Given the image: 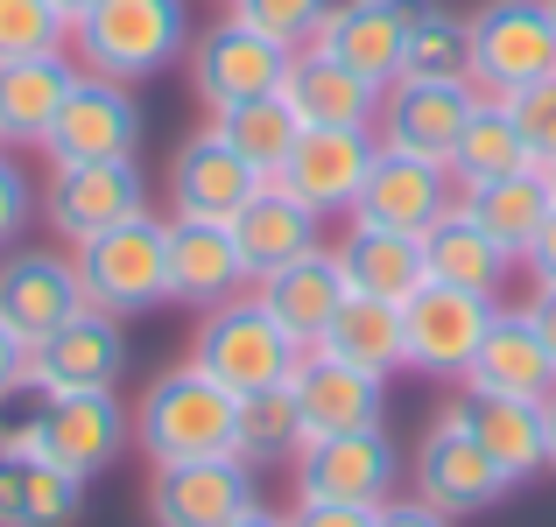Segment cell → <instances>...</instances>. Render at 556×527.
Listing matches in <instances>:
<instances>
[{
    "label": "cell",
    "instance_id": "1",
    "mask_svg": "<svg viewBox=\"0 0 556 527\" xmlns=\"http://www.w3.org/2000/svg\"><path fill=\"white\" fill-rule=\"evenodd\" d=\"M240 444V394L218 387L198 359L169 365L141 387L135 401V450L149 464H184V458H232Z\"/></svg>",
    "mask_w": 556,
    "mask_h": 527
},
{
    "label": "cell",
    "instance_id": "2",
    "mask_svg": "<svg viewBox=\"0 0 556 527\" xmlns=\"http://www.w3.org/2000/svg\"><path fill=\"white\" fill-rule=\"evenodd\" d=\"M28 415H14L0 429L8 450H28V458H50L64 472H78L92 486L127 444H135V408L121 401V387H99V394H28Z\"/></svg>",
    "mask_w": 556,
    "mask_h": 527
},
{
    "label": "cell",
    "instance_id": "3",
    "mask_svg": "<svg viewBox=\"0 0 556 527\" xmlns=\"http://www.w3.org/2000/svg\"><path fill=\"white\" fill-rule=\"evenodd\" d=\"M190 50V8L184 0H92L71 22V56L78 70L141 85L155 70H169Z\"/></svg>",
    "mask_w": 556,
    "mask_h": 527
},
{
    "label": "cell",
    "instance_id": "4",
    "mask_svg": "<svg viewBox=\"0 0 556 527\" xmlns=\"http://www.w3.org/2000/svg\"><path fill=\"white\" fill-rule=\"evenodd\" d=\"M78 260V282H85V303L106 317H149L155 303H169V218L141 211L113 232H92V240L71 246Z\"/></svg>",
    "mask_w": 556,
    "mask_h": 527
},
{
    "label": "cell",
    "instance_id": "5",
    "mask_svg": "<svg viewBox=\"0 0 556 527\" xmlns=\"http://www.w3.org/2000/svg\"><path fill=\"white\" fill-rule=\"evenodd\" d=\"M190 359H198L204 373L218 380V387H232V394H261V387H282V380L296 373L303 345L289 338L282 324H275L268 303H261L254 288H240V296L212 303V310L198 317Z\"/></svg>",
    "mask_w": 556,
    "mask_h": 527
},
{
    "label": "cell",
    "instance_id": "6",
    "mask_svg": "<svg viewBox=\"0 0 556 527\" xmlns=\"http://www.w3.org/2000/svg\"><path fill=\"white\" fill-rule=\"evenodd\" d=\"M493 310H501L493 296H472V288H451V282H422L416 296L402 303V359H408V373L465 387L479 345H486Z\"/></svg>",
    "mask_w": 556,
    "mask_h": 527
},
{
    "label": "cell",
    "instance_id": "7",
    "mask_svg": "<svg viewBox=\"0 0 556 527\" xmlns=\"http://www.w3.org/2000/svg\"><path fill=\"white\" fill-rule=\"evenodd\" d=\"M289 56L275 36H261L254 22H240V14H226V22H212L204 36H190L184 64H190V92H198L204 113H226V106H247V99H275L289 78Z\"/></svg>",
    "mask_w": 556,
    "mask_h": 527
},
{
    "label": "cell",
    "instance_id": "8",
    "mask_svg": "<svg viewBox=\"0 0 556 527\" xmlns=\"http://www.w3.org/2000/svg\"><path fill=\"white\" fill-rule=\"evenodd\" d=\"M408 478H416V500H430L437 514H451V520H458V514H486L493 500H507V492H515V478L493 464V450L472 436V422H465L458 401H451L444 415L422 429Z\"/></svg>",
    "mask_w": 556,
    "mask_h": 527
},
{
    "label": "cell",
    "instance_id": "9",
    "mask_svg": "<svg viewBox=\"0 0 556 527\" xmlns=\"http://www.w3.org/2000/svg\"><path fill=\"white\" fill-rule=\"evenodd\" d=\"M141 99L135 85L121 78H99V70H78L71 99L56 106L50 134H42V155L56 163H135L141 155Z\"/></svg>",
    "mask_w": 556,
    "mask_h": 527
},
{
    "label": "cell",
    "instance_id": "10",
    "mask_svg": "<svg viewBox=\"0 0 556 527\" xmlns=\"http://www.w3.org/2000/svg\"><path fill=\"white\" fill-rule=\"evenodd\" d=\"M289 464H296V500L325 506H388L402 486V450L388 444V429L311 436Z\"/></svg>",
    "mask_w": 556,
    "mask_h": 527
},
{
    "label": "cell",
    "instance_id": "11",
    "mask_svg": "<svg viewBox=\"0 0 556 527\" xmlns=\"http://www.w3.org/2000/svg\"><path fill=\"white\" fill-rule=\"evenodd\" d=\"M465 22H472V85L479 92H515V85L556 70L549 0H479Z\"/></svg>",
    "mask_w": 556,
    "mask_h": 527
},
{
    "label": "cell",
    "instance_id": "12",
    "mask_svg": "<svg viewBox=\"0 0 556 527\" xmlns=\"http://www.w3.org/2000/svg\"><path fill=\"white\" fill-rule=\"evenodd\" d=\"M141 211H149L141 163H56L50 183H42V218H50V232L64 246L92 240V232H113Z\"/></svg>",
    "mask_w": 556,
    "mask_h": 527
},
{
    "label": "cell",
    "instance_id": "13",
    "mask_svg": "<svg viewBox=\"0 0 556 527\" xmlns=\"http://www.w3.org/2000/svg\"><path fill=\"white\" fill-rule=\"evenodd\" d=\"M127 373V324L85 303L78 317L28 345V394H99Z\"/></svg>",
    "mask_w": 556,
    "mask_h": 527
},
{
    "label": "cell",
    "instance_id": "14",
    "mask_svg": "<svg viewBox=\"0 0 556 527\" xmlns=\"http://www.w3.org/2000/svg\"><path fill=\"white\" fill-rule=\"evenodd\" d=\"M479 99L486 92H479L472 78H388L374 134H380V149L451 163V149H458V134H465V120H472Z\"/></svg>",
    "mask_w": 556,
    "mask_h": 527
},
{
    "label": "cell",
    "instance_id": "15",
    "mask_svg": "<svg viewBox=\"0 0 556 527\" xmlns=\"http://www.w3.org/2000/svg\"><path fill=\"white\" fill-rule=\"evenodd\" d=\"M374 155H380L374 127H303L275 183H282L289 197H303L317 218H353L359 190H367V176H374Z\"/></svg>",
    "mask_w": 556,
    "mask_h": 527
},
{
    "label": "cell",
    "instance_id": "16",
    "mask_svg": "<svg viewBox=\"0 0 556 527\" xmlns=\"http://www.w3.org/2000/svg\"><path fill=\"white\" fill-rule=\"evenodd\" d=\"M247 506H261L247 458H184V464H155L149 472L155 527H232Z\"/></svg>",
    "mask_w": 556,
    "mask_h": 527
},
{
    "label": "cell",
    "instance_id": "17",
    "mask_svg": "<svg viewBox=\"0 0 556 527\" xmlns=\"http://www.w3.org/2000/svg\"><path fill=\"white\" fill-rule=\"evenodd\" d=\"M289 394H296V415H303V444H311V436L388 429V380H374V373H359V365L331 359L325 345H311L296 359Z\"/></svg>",
    "mask_w": 556,
    "mask_h": 527
},
{
    "label": "cell",
    "instance_id": "18",
    "mask_svg": "<svg viewBox=\"0 0 556 527\" xmlns=\"http://www.w3.org/2000/svg\"><path fill=\"white\" fill-rule=\"evenodd\" d=\"M78 310H85V282H78V260L71 254H56V246H14L0 260V324L22 345L50 338Z\"/></svg>",
    "mask_w": 556,
    "mask_h": 527
},
{
    "label": "cell",
    "instance_id": "19",
    "mask_svg": "<svg viewBox=\"0 0 556 527\" xmlns=\"http://www.w3.org/2000/svg\"><path fill=\"white\" fill-rule=\"evenodd\" d=\"M261 183H268V176L247 163L218 127H198V134L177 141V155H169V218H218V226H232V211H240Z\"/></svg>",
    "mask_w": 556,
    "mask_h": 527
},
{
    "label": "cell",
    "instance_id": "20",
    "mask_svg": "<svg viewBox=\"0 0 556 527\" xmlns=\"http://www.w3.org/2000/svg\"><path fill=\"white\" fill-rule=\"evenodd\" d=\"M451 204H458V176H451V163L380 149L367 190H359V204H353V218L359 226H394V232H430Z\"/></svg>",
    "mask_w": 556,
    "mask_h": 527
},
{
    "label": "cell",
    "instance_id": "21",
    "mask_svg": "<svg viewBox=\"0 0 556 527\" xmlns=\"http://www.w3.org/2000/svg\"><path fill=\"white\" fill-rule=\"evenodd\" d=\"M232 246H240V260H247V282H261V274L317 254V246H325V218L268 176V183L232 211Z\"/></svg>",
    "mask_w": 556,
    "mask_h": 527
},
{
    "label": "cell",
    "instance_id": "22",
    "mask_svg": "<svg viewBox=\"0 0 556 527\" xmlns=\"http://www.w3.org/2000/svg\"><path fill=\"white\" fill-rule=\"evenodd\" d=\"M380 92L367 70L339 64L331 50H296L282 78V106L296 113L303 127H374L380 120Z\"/></svg>",
    "mask_w": 556,
    "mask_h": 527
},
{
    "label": "cell",
    "instance_id": "23",
    "mask_svg": "<svg viewBox=\"0 0 556 527\" xmlns=\"http://www.w3.org/2000/svg\"><path fill=\"white\" fill-rule=\"evenodd\" d=\"M556 387V351L549 338L529 324V310H493L486 345H479L465 394H515V401H549Z\"/></svg>",
    "mask_w": 556,
    "mask_h": 527
},
{
    "label": "cell",
    "instance_id": "24",
    "mask_svg": "<svg viewBox=\"0 0 556 527\" xmlns=\"http://www.w3.org/2000/svg\"><path fill=\"white\" fill-rule=\"evenodd\" d=\"M247 288V260L232 246V226L218 218H169V303L212 310Z\"/></svg>",
    "mask_w": 556,
    "mask_h": 527
},
{
    "label": "cell",
    "instance_id": "25",
    "mask_svg": "<svg viewBox=\"0 0 556 527\" xmlns=\"http://www.w3.org/2000/svg\"><path fill=\"white\" fill-rule=\"evenodd\" d=\"M408 22H416V0H339V8L325 14L311 50H331L339 64L367 70L374 85H388L394 70H402Z\"/></svg>",
    "mask_w": 556,
    "mask_h": 527
},
{
    "label": "cell",
    "instance_id": "26",
    "mask_svg": "<svg viewBox=\"0 0 556 527\" xmlns=\"http://www.w3.org/2000/svg\"><path fill=\"white\" fill-rule=\"evenodd\" d=\"M78 85V56L71 50H42V56H14L0 64V149H42L56 106Z\"/></svg>",
    "mask_w": 556,
    "mask_h": 527
},
{
    "label": "cell",
    "instance_id": "27",
    "mask_svg": "<svg viewBox=\"0 0 556 527\" xmlns=\"http://www.w3.org/2000/svg\"><path fill=\"white\" fill-rule=\"evenodd\" d=\"M254 296L268 303V317L289 331V338L311 351L317 338H325V324L339 317V303H345L339 254H331V246H317V254H303V260H289V268L261 274V282H254Z\"/></svg>",
    "mask_w": 556,
    "mask_h": 527
},
{
    "label": "cell",
    "instance_id": "28",
    "mask_svg": "<svg viewBox=\"0 0 556 527\" xmlns=\"http://www.w3.org/2000/svg\"><path fill=\"white\" fill-rule=\"evenodd\" d=\"M331 254H339L345 288H367V296H388V303H408L422 282H430V268H422V232L345 218V240L331 246Z\"/></svg>",
    "mask_w": 556,
    "mask_h": 527
},
{
    "label": "cell",
    "instance_id": "29",
    "mask_svg": "<svg viewBox=\"0 0 556 527\" xmlns=\"http://www.w3.org/2000/svg\"><path fill=\"white\" fill-rule=\"evenodd\" d=\"M422 268H430V282L472 288V296H501V282H507V268H515V254H507V246L493 240V232L479 226L465 204H451V211L437 218L430 232H422Z\"/></svg>",
    "mask_w": 556,
    "mask_h": 527
},
{
    "label": "cell",
    "instance_id": "30",
    "mask_svg": "<svg viewBox=\"0 0 556 527\" xmlns=\"http://www.w3.org/2000/svg\"><path fill=\"white\" fill-rule=\"evenodd\" d=\"M78 514H85L78 472L0 444V527H71Z\"/></svg>",
    "mask_w": 556,
    "mask_h": 527
},
{
    "label": "cell",
    "instance_id": "31",
    "mask_svg": "<svg viewBox=\"0 0 556 527\" xmlns=\"http://www.w3.org/2000/svg\"><path fill=\"white\" fill-rule=\"evenodd\" d=\"M465 422H472V436L493 450V464H501L507 478H535L549 472V415L543 401H515V394H465Z\"/></svg>",
    "mask_w": 556,
    "mask_h": 527
},
{
    "label": "cell",
    "instance_id": "32",
    "mask_svg": "<svg viewBox=\"0 0 556 527\" xmlns=\"http://www.w3.org/2000/svg\"><path fill=\"white\" fill-rule=\"evenodd\" d=\"M317 345H325L331 359H345V365H359V373H374V380L408 373V359H402V303L367 296V288H345L339 317L325 324V338H317Z\"/></svg>",
    "mask_w": 556,
    "mask_h": 527
},
{
    "label": "cell",
    "instance_id": "33",
    "mask_svg": "<svg viewBox=\"0 0 556 527\" xmlns=\"http://www.w3.org/2000/svg\"><path fill=\"white\" fill-rule=\"evenodd\" d=\"M458 204L493 232V240L507 246V254L521 260V254H529V240L543 232L556 190H549V176H543V169H515V176H486V183H465V190H458Z\"/></svg>",
    "mask_w": 556,
    "mask_h": 527
},
{
    "label": "cell",
    "instance_id": "34",
    "mask_svg": "<svg viewBox=\"0 0 556 527\" xmlns=\"http://www.w3.org/2000/svg\"><path fill=\"white\" fill-rule=\"evenodd\" d=\"M515 169H529V141H521L515 113H507L501 99L486 92V99L472 106V120H465L458 149H451V176H458V190H465V183H486V176H515Z\"/></svg>",
    "mask_w": 556,
    "mask_h": 527
},
{
    "label": "cell",
    "instance_id": "35",
    "mask_svg": "<svg viewBox=\"0 0 556 527\" xmlns=\"http://www.w3.org/2000/svg\"><path fill=\"white\" fill-rule=\"evenodd\" d=\"M394 78H472V22L437 8V0H416V22H408Z\"/></svg>",
    "mask_w": 556,
    "mask_h": 527
},
{
    "label": "cell",
    "instance_id": "36",
    "mask_svg": "<svg viewBox=\"0 0 556 527\" xmlns=\"http://www.w3.org/2000/svg\"><path fill=\"white\" fill-rule=\"evenodd\" d=\"M212 127H218V134H226V141H232V149H240L261 176H282L289 149H296V134H303V120L282 106V92H275V99H247V106L212 113Z\"/></svg>",
    "mask_w": 556,
    "mask_h": 527
},
{
    "label": "cell",
    "instance_id": "37",
    "mask_svg": "<svg viewBox=\"0 0 556 527\" xmlns=\"http://www.w3.org/2000/svg\"><path fill=\"white\" fill-rule=\"evenodd\" d=\"M296 450H303V415H296L289 380L261 387V394H240V444H232V458L268 464V458H296Z\"/></svg>",
    "mask_w": 556,
    "mask_h": 527
},
{
    "label": "cell",
    "instance_id": "38",
    "mask_svg": "<svg viewBox=\"0 0 556 527\" xmlns=\"http://www.w3.org/2000/svg\"><path fill=\"white\" fill-rule=\"evenodd\" d=\"M42 50H71L64 8L56 0H0V64L42 56Z\"/></svg>",
    "mask_w": 556,
    "mask_h": 527
},
{
    "label": "cell",
    "instance_id": "39",
    "mask_svg": "<svg viewBox=\"0 0 556 527\" xmlns=\"http://www.w3.org/2000/svg\"><path fill=\"white\" fill-rule=\"evenodd\" d=\"M507 113H515V127H521V141H529V169H543L556 163V70H543V78H529V85H515V92H493Z\"/></svg>",
    "mask_w": 556,
    "mask_h": 527
},
{
    "label": "cell",
    "instance_id": "40",
    "mask_svg": "<svg viewBox=\"0 0 556 527\" xmlns=\"http://www.w3.org/2000/svg\"><path fill=\"white\" fill-rule=\"evenodd\" d=\"M331 8H339V0H232V14L254 22L261 36H275L282 50H311Z\"/></svg>",
    "mask_w": 556,
    "mask_h": 527
},
{
    "label": "cell",
    "instance_id": "41",
    "mask_svg": "<svg viewBox=\"0 0 556 527\" xmlns=\"http://www.w3.org/2000/svg\"><path fill=\"white\" fill-rule=\"evenodd\" d=\"M28 211H36V190H28V176L14 169V155L0 149V246H14V232L28 226Z\"/></svg>",
    "mask_w": 556,
    "mask_h": 527
},
{
    "label": "cell",
    "instance_id": "42",
    "mask_svg": "<svg viewBox=\"0 0 556 527\" xmlns=\"http://www.w3.org/2000/svg\"><path fill=\"white\" fill-rule=\"evenodd\" d=\"M282 520H289V527H374V506H325V500H296Z\"/></svg>",
    "mask_w": 556,
    "mask_h": 527
},
{
    "label": "cell",
    "instance_id": "43",
    "mask_svg": "<svg viewBox=\"0 0 556 527\" xmlns=\"http://www.w3.org/2000/svg\"><path fill=\"white\" fill-rule=\"evenodd\" d=\"M374 527H458V520H451V514H437L430 500H416V492H408V500L374 506Z\"/></svg>",
    "mask_w": 556,
    "mask_h": 527
},
{
    "label": "cell",
    "instance_id": "44",
    "mask_svg": "<svg viewBox=\"0 0 556 527\" xmlns=\"http://www.w3.org/2000/svg\"><path fill=\"white\" fill-rule=\"evenodd\" d=\"M14 394H28V345L0 324V408H8Z\"/></svg>",
    "mask_w": 556,
    "mask_h": 527
},
{
    "label": "cell",
    "instance_id": "45",
    "mask_svg": "<svg viewBox=\"0 0 556 527\" xmlns=\"http://www.w3.org/2000/svg\"><path fill=\"white\" fill-rule=\"evenodd\" d=\"M521 268H529L535 282H556V204H549L543 232H535V240H529V254H521Z\"/></svg>",
    "mask_w": 556,
    "mask_h": 527
},
{
    "label": "cell",
    "instance_id": "46",
    "mask_svg": "<svg viewBox=\"0 0 556 527\" xmlns=\"http://www.w3.org/2000/svg\"><path fill=\"white\" fill-rule=\"evenodd\" d=\"M521 310H529V324L543 331V338H549V351H556V282H535V296L521 303Z\"/></svg>",
    "mask_w": 556,
    "mask_h": 527
},
{
    "label": "cell",
    "instance_id": "47",
    "mask_svg": "<svg viewBox=\"0 0 556 527\" xmlns=\"http://www.w3.org/2000/svg\"><path fill=\"white\" fill-rule=\"evenodd\" d=\"M232 527H289L282 514H275V506H247V514L240 520H232Z\"/></svg>",
    "mask_w": 556,
    "mask_h": 527
},
{
    "label": "cell",
    "instance_id": "48",
    "mask_svg": "<svg viewBox=\"0 0 556 527\" xmlns=\"http://www.w3.org/2000/svg\"><path fill=\"white\" fill-rule=\"evenodd\" d=\"M543 415H549V464H556V387H549V401H543Z\"/></svg>",
    "mask_w": 556,
    "mask_h": 527
},
{
    "label": "cell",
    "instance_id": "49",
    "mask_svg": "<svg viewBox=\"0 0 556 527\" xmlns=\"http://www.w3.org/2000/svg\"><path fill=\"white\" fill-rule=\"evenodd\" d=\"M56 8H64V22H78V14L92 8V0H56Z\"/></svg>",
    "mask_w": 556,
    "mask_h": 527
},
{
    "label": "cell",
    "instance_id": "50",
    "mask_svg": "<svg viewBox=\"0 0 556 527\" xmlns=\"http://www.w3.org/2000/svg\"><path fill=\"white\" fill-rule=\"evenodd\" d=\"M549 190H556V163H549Z\"/></svg>",
    "mask_w": 556,
    "mask_h": 527
},
{
    "label": "cell",
    "instance_id": "51",
    "mask_svg": "<svg viewBox=\"0 0 556 527\" xmlns=\"http://www.w3.org/2000/svg\"><path fill=\"white\" fill-rule=\"evenodd\" d=\"M549 22H556V0H549Z\"/></svg>",
    "mask_w": 556,
    "mask_h": 527
},
{
    "label": "cell",
    "instance_id": "52",
    "mask_svg": "<svg viewBox=\"0 0 556 527\" xmlns=\"http://www.w3.org/2000/svg\"><path fill=\"white\" fill-rule=\"evenodd\" d=\"M226 8H232V0H226Z\"/></svg>",
    "mask_w": 556,
    "mask_h": 527
}]
</instances>
